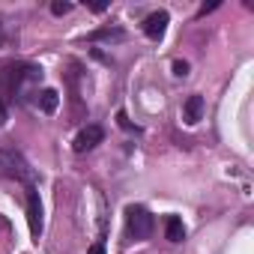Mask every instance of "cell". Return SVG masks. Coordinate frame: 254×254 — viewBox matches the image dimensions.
Returning <instances> with one entry per match:
<instances>
[{"label":"cell","instance_id":"cell-12","mask_svg":"<svg viewBox=\"0 0 254 254\" xmlns=\"http://www.w3.org/2000/svg\"><path fill=\"white\" fill-rule=\"evenodd\" d=\"M174 75L177 78H186L189 75V63L186 60H174Z\"/></svg>","mask_w":254,"mask_h":254},{"label":"cell","instance_id":"cell-4","mask_svg":"<svg viewBox=\"0 0 254 254\" xmlns=\"http://www.w3.org/2000/svg\"><path fill=\"white\" fill-rule=\"evenodd\" d=\"M0 177H12V180H27V165L9 153V150H0Z\"/></svg>","mask_w":254,"mask_h":254},{"label":"cell","instance_id":"cell-6","mask_svg":"<svg viewBox=\"0 0 254 254\" xmlns=\"http://www.w3.org/2000/svg\"><path fill=\"white\" fill-rule=\"evenodd\" d=\"M168 12H153V15H147V21H144V33L150 36V39H162L165 36V30H168Z\"/></svg>","mask_w":254,"mask_h":254},{"label":"cell","instance_id":"cell-13","mask_svg":"<svg viewBox=\"0 0 254 254\" xmlns=\"http://www.w3.org/2000/svg\"><path fill=\"white\" fill-rule=\"evenodd\" d=\"M6 120H9V108H6L3 99H0V126H6Z\"/></svg>","mask_w":254,"mask_h":254},{"label":"cell","instance_id":"cell-11","mask_svg":"<svg viewBox=\"0 0 254 254\" xmlns=\"http://www.w3.org/2000/svg\"><path fill=\"white\" fill-rule=\"evenodd\" d=\"M51 12H54V15H66V12H72V3H66V0H54V3H51Z\"/></svg>","mask_w":254,"mask_h":254},{"label":"cell","instance_id":"cell-5","mask_svg":"<svg viewBox=\"0 0 254 254\" xmlns=\"http://www.w3.org/2000/svg\"><path fill=\"white\" fill-rule=\"evenodd\" d=\"M27 224H30L33 236L42 233V200H39L36 189H27Z\"/></svg>","mask_w":254,"mask_h":254},{"label":"cell","instance_id":"cell-9","mask_svg":"<svg viewBox=\"0 0 254 254\" xmlns=\"http://www.w3.org/2000/svg\"><path fill=\"white\" fill-rule=\"evenodd\" d=\"M165 236H168L171 242H180V239L186 236V227H183V221H180L177 215H168V221H165Z\"/></svg>","mask_w":254,"mask_h":254},{"label":"cell","instance_id":"cell-16","mask_svg":"<svg viewBox=\"0 0 254 254\" xmlns=\"http://www.w3.org/2000/svg\"><path fill=\"white\" fill-rule=\"evenodd\" d=\"M87 254H105V245H102V242H96V245H90V248H87Z\"/></svg>","mask_w":254,"mask_h":254},{"label":"cell","instance_id":"cell-2","mask_svg":"<svg viewBox=\"0 0 254 254\" xmlns=\"http://www.w3.org/2000/svg\"><path fill=\"white\" fill-rule=\"evenodd\" d=\"M36 78H42V69L27 66V63H18V66H6V69H3V84H6V90L21 87L24 81H36Z\"/></svg>","mask_w":254,"mask_h":254},{"label":"cell","instance_id":"cell-15","mask_svg":"<svg viewBox=\"0 0 254 254\" xmlns=\"http://www.w3.org/2000/svg\"><path fill=\"white\" fill-rule=\"evenodd\" d=\"M117 120H120V126H123V129H135V126L129 123V117H126V114H117Z\"/></svg>","mask_w":254,"mask_h":254},{"label":"cell","instance_id":"cell-7","mask_svg":"<svg viewBox=\"0 0 254 254\" xmlns=\"http://www.w3.org/2000/svg\"><path fill=\"white\" fill-rule=\"evenodd\" d=\"M200 117H203V99L200 96H189L186 105H183V120L189 126H194V123H200Z\"/></svg>","mask_w":254,"mask_h":254},{"label":"cell","instance_id":"cell-14","mask_svg":"<svg viewBox=\"0 0 254 254\" xmlns=\"http://www.w3.org/2000/svg\"><path fill=\"white\" fill-rule=\"evenodd\" d=\"M90 9H93V12H105V9H108V3H105V0H93Z\"/></svg>","mask_w":254,"mask_h":254},{"label":"cell","instance_id":"cell-1","mask_svg":"<svg viewBox=\"0 0 254 254\" xmlns=\"http://www.w3.org/2000/svg\"><path fill=\"white\" fill-rule=\"evenodd\" d=\"M153 215L144 206H129L126 209V230H129L132 239H147L153 233Z\"/></svg>","mask_w":254,"mask_h":254},{"label":"cell","instance_id":"cell-10","mask_svg":"<svg viewBox=\"0 0 254 254\" xmlns=\"http://www.w3.org/2000/svg\"><path fill=\"white\" fill-rule=\"evenodd\" d=\"M120 39H126V33L117 27H105V30L90 33V42H120Z\"/></svg>","mask_w":254,"mask_h":254},{"label":"cell","instance_id":"cell-8","mask_svg":"<svg viewBox=\"0 0 254 254\" xmlns=\"http://www.w3.org/2000/svg\"><path fill=\"white\" fill-rule=\"evenodd\" d=\"M36 102H39V108H42L45 114H54V111H57V105H60V93H57V90H51V87H45V90L36 96Z\"/></svg>","mask_w":254,"mask_h":254},{"label":"cell","instance_id":"cell-3","mask_svg":"<svg viewBox=\"0 0 254 254\" xmlns=\"http://www.w3.org/2000/svg\"><path fill=\"white\" fill-rule=\"evenodd\" d=\"M102 138H105V129L102 126H96V123H90V126H84V129L75 135V153H87V150H93V147H99L102 144Z\"/></svg>","mask_w":254,"mask_h":254}]
</instances>
